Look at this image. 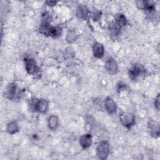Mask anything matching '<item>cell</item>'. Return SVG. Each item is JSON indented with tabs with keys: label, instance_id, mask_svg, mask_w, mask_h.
<instances>
[{
	"label": "cell",
	"instance_id": "obj_4",
	"mask_svg": "<svg viewBox=\"0 0 160 160\" xmlns=\"http://www.w3.org/2000/svg\"><path fill=\"white\" fill-rule=\"evenodd\" d=\"M135 119V115L130 112H123L119 114V121L121 124L127 128H131L134 125Z\"/></svg>",
	"mask_w": 160,
	"mask_h": 160
},
{
	"label": "cell",
	"instance_id": "obj_15",
	"mask_svg": "<svg viewBox=\"0 0 160 160\" xmlns=\"http://www.w3.org/2000/svg\"><path fill=\"white\" fill-rule=\"evenodd\" d=\"M62 33V28L59 26H51L49 36L57 38L61 36Z\"/></svg>",
	"mask_w": 160,
	"mask_h": 160
},
{
	"label": "cell",
	"instance_id": "obj_9",
	"mask_svg": "<svg viewBox=\"0 0 160 160\" xmlns=\"http://www.w3.org/2000/svg\"><path fill=\"white\" fill-rule=\"evenodd\" d=\"M104 107L106 111L110 114H113L116 112L117 105L114 99L110 97L106 98L104 101Z\"/></svg>",
	"mask_w": 160,
	"mask_h": 160
},
{
	"label": "cell",
	"instance_id": "obj_7",
	"mask_svg": "<svg viewBox=\"0 0 160 160\" xmlns=\"http://www.w3.org/2000/svg\"><path fill=\"white\" fill-rule=\"evenodd\" d=\"M25 69L28 74H34L38 70V66L35 60L31 58H26L24 59Z\"/></svg>",
	"mask_w": 160,
	"mask_h": 160
},
{
	"label": "cell",
	"instance_id": "obj_17",
	"mask_svg": "<svg viewBox=\"0 0 160 160\" xmlns=\"http://www.w3.org/2000/svg\"><path fill=\"white\" fill-rule=\"evenodd\" d=\"M51 26L49 25V22H42L39 28V31L41 34L44 36H49L50 28Z\"/></svg>",
	"mask_w": 160,
	"mask_h": 160
},
{
	"label": "cell",
	"instance_id": "obj_21",
	"mask_svg": "<svg viewBox=\"0 0 160 160\" xmlns=\"http://www.w3.org/2000/svg\"><path fill=\"white\" fill-rule=\"evenodd\" d=\"M58 3V1H48L46 2V4L49 6H54Z\"/></svg>",
	"mask_w": 160,
	"mask_h": 160
},
{
	"label": "cell",
	"instance_id": "obj_6",
	"mask_svg": "<svg viewBox=\"0 0 160 160\" xmlns=\"http://www.w3.org/2000/svg\"><path fill=\"white\" fill-rule=\"evenodd\" d=\"M148 129L149 134L156 138L159 136V123L152 119H149L148 123Z\"/></svg>",
	"mask_w": 160,
	"mask_h": 160
},
{
	"label": "cell",
	"instance_id": "obj_19",
	"mask_svg": "<svg viewBox=\"0 0 160 160\" xmlns=\"http://www.w3.org/2000/svg\"><path fill=\"white\" fill-rule=\"evenodd\" d=\"M154 107L159 110V95L158 94L156 98L154 99Z\"/></svg>",
	"mask_w": 160,
	"mask_h": 160
},
{
	"label": "cell",
	"instance_id": "obj_12",
	"mask_svg": "<svg viewBox=\"0 0 160 160\" xmlns=\"http://www.w3.org/2000/svg\"><path fill=\"white\" fill-rule=\"evenodd\" d=\"M89 12V9L86 6H79L76 10V16L79 19L84 20L88 16Z\"/></svg>",
	"mask_w": 160,
	"mask_h": 160
},
{
	"label": "cell",
	"instance_id": "obj_16",
	"mask_svg": "<svg viewBox=\"0 0 160 160\" xmlns=\"http://www.w3.org/2000/svg\"><path fill=\"white\" fill-rule=\"evenodd\" d=\"M16 89H17L16 84L14 82L10 83L8 86L7 89H6V94H7L8 97L9 98H13L16 93Z\"/></svg>",
	"mask_w": 160,
	"mask_h": 160
},
{
	"label": "cell",
	"instance_id": "obj_13",
	"mask_svg": "<svg viewBox=\"0 0 160 160\" xmlns=\"http://www.w3.org/2000/svg\"><path fill=\"white\" fill-rule=\"evenodd\" d=\"M7 132L10 134H16L19 131V125L15 121H11L7 124L6 127Z\"/></svg>",
	"mask_w": 160,
	"mask_h": 160
},
{
	"label": "cell",
	"instance_id": "obj_18",
	"mask_svg": "<svg viewBox=\"0 0 160 160\" xmlns=\"http://www.w3.org/2000/svg\"><path fill=\"white\" fill-rule=\"evenodd\" d=\"M78 38V34L74 30L70 29L68 31L66 36V41L69 43H71L74 42Z\"/></svg>",
	"mask_w": 160,
	"mask_h": 160
},
{
	"label": "cell",
	"instance_id": "obj_11",
	"mask_svg": "<svg viewBox=\"0 0 160 160\" xmlns=\"http://www.w3.org/2000/svg\"><path fill=\"white\" fill-rule=\"evenodd\" d=\"M48 125L49 128L52 130H56L59 126V119L56 115L52 114L48 118Z\"/></svg>",
	"mask_w": 160,
	"mask_h": 160
},
{
	"label": "cell",
	"instance_id": "obj_8",
	"mask_svg": "<svg viewBox=\"0 0 160 160\" xmlns=\"http://www.w3.org/2000/svg\"><path fill=\"white\" fill-rule=\"evenodd\" d=\"M79 143L84 149H88L91 147L92 144V138L91 134L89 133L82 134L79 139Z\"/></svg>",
	"mask_w": 160,
	"mask_h": 160
},
{
	"label": "cell",
	"instance_id": "obj_5",
	"mask_svg": "<svg viewBox=\"0 0 160 160\" xmlns=\"http://www.w3.org/2000/svg\"><path fill=\"white\" fill-rule=\"evenodd\" d=\"M105 69L110 74H114L118 71V65L116 61L112 57L109 58L105 62Z\"/></svg>",
	"mask_w": 160,
	"mask_h": 160
},
{
	"label": "cell",
	"instance_id": "obj_20",
	"mask_svg": "<svg viewBox=\"0 0 160 160\" xmlns=\"http://www.w3.org/2000/svg\"><path fill=\"white\" fill-rule=\"evenodd\" d=\"M126 88V84L120 83L119 84H118L117 89H118V92H120V91H121L122 90H125Z\"/></svg>",
	"mask_w": 160,
	"mask_h": 160
},
{
	"label": "cell",
	"instance_id": "obj_1",
	"mask_svg": "<svg viewBox=\"0 0 160 160\" xmlns=\"http://www.w3.org/2000/svg\"><path fill=\"white\" fill-rule=\"evenodd\" d=\"M146 74L144 67L139 63L132 65L128 71V75L132 81H137L142 78Z\"/></svg>",
	"mask_w": 160,
	"mask_h": 160
},
{
	"label": "cell",
	"instance_id": "obj_14",
	"mask_svg": "<svg viewBox=\"0 0 160 160\" xmlns=\"http://www.w3.org/2000/svg\"><path fill=\"white\" fill-rule=\"evenodd\" d=\"M114 22L121 28L127 24V19L123 14H118L116 16Z\"/></svg>",
	"mask_w": 160,
	"mask_h": 160
},
{
	"label": "cell",
	"instance_id": "obj_10",
	"mask_svg": "<svg viewBox=\"0 0 160 160\" xmlns=\"http://www.w3.org/2000/svg\"><path fill=\"white\" fill-rule=\"evenodd\" d=\"M93 55L96 58H102L104 54V47L100 43L96 42L92 46Z\"/></svg>",
	"mask_w": 160,
	"mask_h": 160
},
{
	"label": "cell",
	"instance_id": "obj_3",
	"mask_svg": "<svg viewBox=\"0 0 160 160\" xmlns=\"http://www.w3.org/2000/svg\"><path fill=\"white\" fill-rule=\"evenodd\" d=\"M96 155L99 159H106L109 154V144L106 141H102L96 146Z\"/></svg>",
	"mask_w": 160,
	"mask_h": 160
},
{
	"label": "cell",
	"instance_id": "obj_2",
	"mask_svg": "<svg viewBox=\"0 0 160 160\" xmlns=\"http://www.w3.org/2000/svg\"><path fill=\"white\" fill-rule=\"evenodd\" d=\"M30 109L34 110L41 114H44L48 111L49 102L45 99H41L38 100H32L30 104Z\"/></svg>",
	"mask_w": 160,
	"mask_h": 160
}]
</instances>
